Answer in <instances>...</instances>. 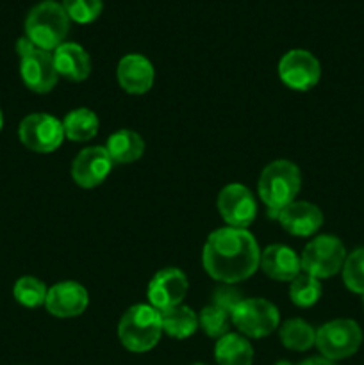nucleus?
Here are the masks:
<instances>
[{"label": "nucleus", "mask_w": 364, "mask_h": 365, "mask_svg": "<svg viewBox=\"0 0 364 365\" xmlns=\"http://www.w3.org/2000/svg\"><path fill=\"white\" fill-rule=\"evenodd\" d=\"M161 319H163L164 334L177 341L189 339L200 328L198 316L188 305H178L170 310H164L161 312Z\"/></svg>", "instance_id": "4be33fe9"}, {"label": "nucleus", "mask_w": 364, "mask_h": 365, "mask_svg": "<svg viewBox=\"0 0 364 365\" xmlns=\"http://www.w3.org/2000/svg\"><path fill=\"white\" fill-rule=\"evenodd\" d=\"M70 32V16L57 0H41L29 9L25 36L41 50H56Z\"/></svg>", "instance_id": "7ed1b4c3"}, {"label": "nucleus", "mask_w": 364, "mask_h": 365, "mask_svg": "<svg viewBox=\"0 0 364 365\" xmlns=\"http://www.w3.org/2000/svg\"><path fill=\"white\" fill-rule=\"evenodd\" d=\"M275 365H293V364H289L288 360H278V362L275 364Z\"/></svg>", "instance_id": "7c9ffc66"}, {"label": "nucleus", "mask_w": 364, "mask_h": 365, "mask_svg": "<svg viewBox=\"0 0 364 365\" xmlns=\"http://www.w3.org/2000/svg\"><path fill=\"white\" fill-rule=\"evenodd\" d=\"M278 339L284 348L302 353L314 346L316 330L307 321L295 317V319H288L285 323H282L280 330H278Z\"/></svg>", "instance_id": "5701e85b"}, {"label": "nucleus", "mask_w": 364, "mask_h": 365, "mask_svg": "<svg viewBox=\"0 0 364 365\" xmlns=\"http://www.w3.org/2000/svg\"><path fill=\"white\" fill-rule=\"evenodd\" d=\"M298 365H335V362L325 359V356H310V359L302 360Z\"/></svg>", "instance_id": "c756f323"}, {"label": "nucleus", "mask_w": 364, "mask_h": 365, "mask_svg": "<svg viewBox=\"0 0 364 365\" xmlns=\"http://www.w3.org/2000/svg\"><path fill=\"white\" fill-rule=\"evenodd\" d=\"M346 248L335 235H318L303 248L300 255L302 273L310 274L318 280L332 278L343 269L346 260Z\"/></svg>", "instance_id": "423d86ee"}, {"label": "nucleus", "mask_w": 364, "mask_h": 365, "mask_svg": "<svg viewBox=\"0 0 364 365\" xmlns=\"http://www.w3.org/2000/svg\"><path fill=\"white\" fill-rule=\"evenodd\" d=\"M16 52L20 56V75L24 84L34 93L52 91L59 81L54 53L38 48L27 36L16 41Z\"/></svg>", "instance_id": "39448f33"}, {"label": "nucleus", "mask_w": 364, "mask_h": 365, "mask_svg": "<svg viewBox=\"0 0 364 365\" xmlns=\"http://www.w3.org/2000/svg\"><path fill=\"white\" fill-rule=\"evenodd\" d=\"M116 78L120 88L128 95H145L152 89L156 70L143 53H127L118 63Z\"/></svg>", "instance_id": "2eb2a0df"}, {"label": "nucleus", "mask_w": 364, "mask_h": 365, "mask_svg": "<svg viewBox=\"0 0 364 365\" xmlns=\"http://www.w3.org/2000/svg\"><path fill=\"white\" fill-rule=\"evenodd\" d=\"M114 163L103 146H88L77 153L71 163V178L82 189H95L103 184Z\"/></svg>", "instance_id": "ddd939ff"}, {"label": "nucleus", "mask_w": 364, "mask_h": 365, "mask_svg": "<svg viewBox=\"0 0 364 365\" xmlns=\"http://www.w3.org/2000/svg\"><path fill=\"white\" fill-rule=\"evenodd\" d=\"M259 267L268 278L275 282H289L291 284L300 273L302 264L295 250L285 245H270L261 252Z\"/></svg>", "instance_id": "f3484780"}, {"label": "nucleus", "mask_w": 364, "mask_h": 365, "mask_svg": "<svg viewBox=\"0 0 364 365\" xmlns=\"http://www.w3.org/2000/svg\"><path fill=\"white\" fill-rule=\"evenodd\" d=\"M54 64L59 77L71 82H82L91 73V57L88 50L74 41H64L54 50Z\"/></svg>", "instance_id": "a211bd4d"}, {"label": "nucleus", "mask_w": 364, "mask_h": 365, "mask_svg": "<svg viewBox=\"0 0 364 365\" xmlns=\"http://www.w3.org/2000/svg\"><path fill=\"white\" fill-rule=\"evenodd\" d=\"M277 71L282 84L293 91H309L321 78L320 61L303 48L288 50L278 61Z\"/></svg>", "instance_id": "9d476101"}, {"label": "nucleus", "mask_w": 364, "mask_h": 365, "mask_svg": "<svg viewBox=\"0 0 364 365\" xmlns=\"http://www.w3.org/2000/svg\"><path fill=\"white\" fill-rule=\"evenodd\" d=\"M218 212L232 228H248L257 216V202L245 184H228L218 195Z\"/></svg>", "instance_id": "9b49d317"}, {"label": "nucleus", "mask_w": 364, "mask_h": 365, "mask_svg": "<svg viewBox=\"0 0 364 365\" xmlns=\"http://www.w3.org/2000/svg\"><path fill=\"white\" fill-rule=\"evenodd\" d=\"M161 312L148 303L132 305L118 323V339L131 353H146L156 348L163 335Z\"/></svg>", "instance_id": "20e7f679"}, {"label": "nucleus", "mask_w": 364, "mask_h": 365, "mask_svg": "<svg viewBox=\"0 0 364 365\" xmlns=\"http://www.w3.org/2000/svg\"><path fill=\"white\" fill-rule=\"evenodd\" d=\"M363 307H364V294H363Z\"/></svg>", "instance_id": "72a5a7b5"}, {"label": "nucleus", "mask_w": 364, "mask_h": 365, "mask_svg": "<svg viewBox=\"0 0 364 365\" xmlns=\"http://www.w3.org/2000/svg\"><path fill=\"white\" fill-rule=\"evenodd\" d=\"M61 4L70 20L77 24H91L103 9V0H63Z\"/></svg>", "instance_id": "cd10ccee"}, {"label": "nucleus", "mask_w": 364, "mask_h": 365, "mask_svg": "<svg viewBox=\"0 0 364 365\" xmlns=\"http://www.w3.org/2000/svg\"><path fill=\"white\" fill-rule=\"evenodd\" d=\"M231 324V314L225 309H221V307L214 305V303H211L206 309H202V312L198 316V327L202 328L203 334L211 339H216V341L228 334Z\"/></svg>", "instance_id": "a878e982"}, {"label": "nucleus", "mask_w": 364, "mask_h": 365, "mask_svg": "<svg viewBox=\"0 0 364 365\" xmlns=\"http://www.w3.org/2000/svg\"><path fill=\"white\" fill-rule=\"evenodd\" d=\"M103 148L107 150L114 164H131L143 157L145 141L138 132L131 130V128H120L107 138Z\"/></svg>", "instance_id": "6ab92c4d"}, {"label": "nucleus", "mask_w": 364, "mask_h": 365, "mask_svg": "<svg viewBox=\"0 0 364 365\" xmlns=\"http://www.w3.org/2000/svg\"><path fill=\"white\" fill-rule=\"evenodd\" d=\"M214 360L218 365H252L253 348L245 335L228 331L216 341Z\"/></svg>", "instance_id": "aec40b11"}, {"label": "nucleus", "mask_w": 364, "mask_h": 365, "mask_svg": "<svg viewBox=\"0 0 364 365\" xmlns=\"http://www.w3.org/2000/svg\"><path fill=\"white\" fill-rule=\"evenodd\" d=\"M343 284L353 294H364V246L346 255L341 269Z\"/></svg>", "instance_id": "bb28decb"}, {"label": "nucleus", "mask_w": 364, "mask_h": 365, "mask_svg": "<svg viewBox=\"0 0 364 365\" xmlns=\"http://www.w3.org/2000/svg\"><path fill=\"white\" fill-rule=\"evenodd\" d=\"M302 187V175L295 163L285 159L273 160L261 171L257 182V195L261 202L277 216L284 207L293 203Z\"/></svg>", "instance_id": "f03ea898"}, {"label": "nucleus", "mask_w": 364, "mask_h": 365, "mask_svg": "<svg viewBox=\"0 0 364 365\" xmlns=\"http://www.w3.org/2000/svg\"><path fill=\"white\" fill-rule=\"evenodd\" d=\"M257 239L245 228H218L209 234L202 250V266L213 280L223 285L245 282L259 269Z\"/></svg>", "instance_id": "f257e3e1"}, {"label": "nucleus", "mask_w": 364, "mask_h": 365, "mask_svg": "<svg viewBox=\"0 0 364 365\" xmlns=\"http://www.w3.org/2000/svg\"><path fill=\"white\" fill-rule=\"evenodd\" d=\"M21 145L36 153H52L63 145V121L46 113H32L21 120L18 127Z\"/></svg>", "instance_id": "1a4fd4ad"}, {"label": "nucleus", "mask_w": 364, "mask_h": 365, "mask_svg": "<svg viewBox=\"0 0 364 365\" xmlns=\"http://www.w3.org/2000/svg\"><path fill=\"white\" fill-rule=\"evenodd\" d=\"M89 305V294L79 282H59L49 289L45 299V309L50 316L59 319L79 317L86 312Z\"/></svg>", "instance_id": "4468645a"}, {"label": "nucleus", "mask_w": 364, "mask_h": 365, "mask_svg": "<svg viewBox=\"0 0 364 365\" xmlns=\"http://www.w3.org/2000/svg\"><path fill=\"white\" fill-rule=\"evenodd\" d=\"M232 324L246 339H263L280 327V314L263 298H243L231 314Z\"/></svg>", "instance_id": "6e6552de"}, {"label": "nucleus", "mask_w": 364, "mask_h": 365, "mask_svg": "<svg viewBox=\"0 0 364 365\" xmlns=\"http://www.w3.org/2000/svg\"><path fill=\"white\" fill-rule=\"evenodd\" d=\"M363 344V330L353 319H334L316 330V342L321 356L338 362L350 359Z\"/></svg>", "instance_id": "0eeeda50"}, {"label": "nucleus", "mask_w": 364, "mask_h": 365, "mask_svg": "<svg viewBox=\"0 0 364 365\" xmlns=\"http://www.w3.org/2000/svg\"><path fill=\"white\" fill-rule=\"evenodd\" d=\"M188 289L189 282L184 271L178 267H164L153 274L146 289L148 305H152L159 312L182 305Z\"/></svg>", "instance_id": "f8f14e48"}, {"label": "nucleus", "mask_w": 364, "mask_h": 365, "mask_svg": "<svg viewBox=\"0 0 364 365\" xmlns=\"http://www.w3.org/2000/svg\"><path fill=\"white\" fill-rule=\"evenodd\" d=\"M280 227L295 237H310L323 225V212L318 205L303 200H295L277 214Z\"/></svg>", "instance_id": "dca6fc26"}, {"label": "nucleus", "mask_w": 364, "mask_h": 365, "mask_svg": "<svg viewBox=\"0 0 364 365\" xmlns=\"http://www.w3.org/2000/svg\"><path fill=\"white\" fill-rule=\"evenodd\" d=\"M46 292H49L46 285L34 277L18 278L13 287L14 299L27 309H38V307L45 305Z\"/></svg>", "instance_id": "393cba45"}, {"label": "nucleus", "mask_w": 364, "mask_h": 365, "mask_svg": "<svg viewBox=\"0 0 364 365\" xmlns=\"http://www.w3.org/2000/svg\"><path fill=\"white\" fill-rule=\"evenodd\" d=\"M191 365H207V364H202V362H196V364H191Z\"/></svg>", "instance_id": "473e14b6"}, {"label": "nucleus", "mask_w": 364, "mask_h": 365, "mask_svg": "<svg viewBox=\"0 0 364 365\" xmlns=\"http://www.w3.org/2000/svg\"><path fill=\"white\" fill-rule=\"evenodd\" d=\"M241 299H243L241 294H239L238 291H234L231 285H223V287H220L216 292H214L213 303L227 310L228 314H232V310L238 307V303L241 302Z\"/></svg>", "instance_id": "c85d7f7f"}, {"label": "nucleus", "mask_w": 364, "mask_h": 365, "mask_svg": "<svg viewBox=\"0 0 364 365\" xmlns=\"http://www.w3.org/2000/svg\"><path fill=\"white\" fill-rule=\"evenodd\" d=\"M100 120L96 113H93L88 107H77L71 109L66 116L63 118V130L64 138L74 143L91 141L98 134Z\"/></svg>", "instance_id": "412c9836"}, {"label": "nucleus", "mask_w": 364, "mask_h": 365, "mask_svg": "<svg viewBox=\"0 0 364 365\" xmlns=\"http://www.w3.org/2000/svg\"><path fill=\"white\" fill-rule=\"evenodd\" d=\"M321 292H323L321 280L307 273H300L289 285V298H291L293 305L300 307V309H309V307L316 305L321 298Z\"/></svg>", "instance_id": "b1692460"}, {"label": "nucleus", "mask_w": 364, "mask_h": 365, "mask_svg": "<svg viewBox=\"0 0 364 365\" xmlns=\"http://www.w3.org/2000/svg\"><path fill=\"white\" fill-rule=\"evenodd\" d=\"M4 127V116H2V110H0V130H2Z\"/></svg>", "instance_id": "2f4dec72"}]
</instances>
